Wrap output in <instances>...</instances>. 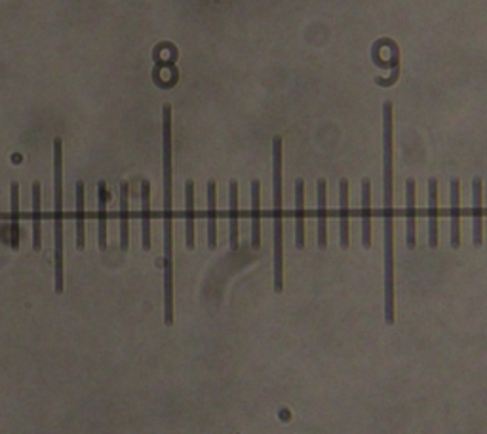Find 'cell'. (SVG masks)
<instances>
[{
  "instance_id": "7402d4cb",
  "label": "cell",
  "mask_w": 487,
  "mask_h": 434,
  "mask_svg": "<svg viewBox=\"0 0 487 434\" xmlns=\"http://www.w3.org/2000/svg\"><path fill=\"white\" fill-rule=\"evenodd\" d=\"M84 181H77V248L84 250L86 231H84Z\"/></svg>"
},
{
  "instance_id": "ba28073f",
  "label": "cell",
  "mask_w": 487,
  "mask_h": 434,
  "mask_svg": "<svg viewBox=\"0 0 487 434\" xmlns=\"http://www.w3.org/2000/svg\"><path fill=\"white\" fill-rule=\"evenodd\" d=\"M295 246L305 248V181H295Z\"/></svg>"
},
{
  "instance_id": "6da1fadb",
  "label": "cell",
  "mask_w": 487,
  "mask_h": 434,
  "mask_svg": "<svg viewBox=\"0 0 487 434\" xmlns=\"http://www.w3.org/2000/svg\"><path fill=\"white\" fill-rule=\"evenodd\" d=\"M392 103L383 105V231H384V322L396 324L394 290V164H392Z\"/></svg>"
},
{
  "instance_id": "5bb4252c",
  "label": "cell",
  "mask_w": 487,
  "mask_h": 434,
  "mask_svg": "<svg viewBox=\"0 0 487 434\" xmlns=\"http://www.w3.org/2000/svg\"><path fill=\"white\" fill-rule=\"evenodd\" d=\"M362 246L371 248V181L362 179Z\"/></svg>"
},
{
  "instance_id": "ac0fdd59",
  "label": "cell",
  "mask_w": 487,
  "mask_h": 434,
  "mask_svg": "<svg viewBox=\"0 0 487 434\" xmlns=\"http://www.w3.org/2000/svg\"><path fill=\"white\" fill-rule=\"evenodd\" d=\"M339 216H341V248L348 250L350 246V210H348V179H341L339 181Z\"/></svg>"
},
{
  "instance_id": "e0dca14e",
  "label": "cell",
  "mask_w": 487,
  "mask_h": 434,
  "mask_svg": "<svg viewBox=\"0 0 487 434\" xmlns=\"http://www.w3.org/2000/svg\"><path fill=\"white\" fill-rule=\"evenodd\" d=\"M318 248L326 250L327 248V211H326V198H327V183L326 179H318Z\"/></svg>"
},
{
  "instance_id": "d6986e66",
  "label": "cell",
  "mask_w": 487,
  "mask_h": 434,
  "mask_svg": "<svg viewBox=\"0 0 487 434\" xmlns=\"http://www.w3.org/2000/svg\"><path fill=\"white\" fill-rule=\"evenodd\" d=\"M98 217H99V250L105 252L107 250V200L111 198L109 190H107V183L99 181L98 185Z\"/></svg>"
},
{
  "instance_id": "7c38bea8",
  "label": "cell",
  "mask_w": 487,
  "mask_h": 434,
  "mask_svg": "<svg viewBox=\"0 0 487 434\" xmlns=\"http://www.w3.org/2000/svg\"><path fill=\"white\" fill-rule=\"evenodd\" d=\"M251 246H261V183L251 181Z\"/></svg>"
},
{
  "instance_id": "30bf717a",
  "label": "cell",
  "mask_w": 487,
  "mask_h": 434,
  "mask_svg": "<svg viewBox=\"0 0 487 434\" xmlns=\"http://www.w3.org/2000/svg\"><path fill=\"white\" fill-rule=\"evenodd\" d=\"M130 248V183L120 185V250Z\"/></svg>"
},
{
  "instance_id": "ffe728a7",
  "label": "cell",
  "mask_w": 487,
  "mask_h": 434,
  "mask_svg": "<svg viewBox=\"0 0 487 434\" xmlns=\"http://www.w3.org/2000/svg\"><path fill=\"white\" fill-rule=\"evenodd\" d=\"M33 250H42V210H40V183H33Z\"/></svg>"
},
{
  "instance_id": "603a6c76",
  "label": "cell",
  "mask_w": 487,
  "mask_h": 434,
  "mask_svg": "<svg viewBox=\"0 0 487 434\" xmlns=\"http://www.w3.org/2000/svg\"><path fill=\"white\" fill-rule=\"evenodd\" d=\"M0 239H2V242L4 244H10V231H8V223H4L2 227H0Z\"/></svg>"
},
{
  "instance_id": "5b68a950",
  "label": "cell",
  "mask_w": 487,
  "mask_h": 434,
  "mask_svg": "<svg viewBox=\"0 0 487 434\" xmlns=\"http://www.w3.org/2000/svg\"><path fill=\"white\" fill-rule=\"evenodd\" d=\"M415 179L405 181V246L413 250L417 246V219H415Z\"/></svg>"
},
{
  "instance_id": "9a60e30c",
  "label": "cell",
  "mask_w": 487,
  "mask_h": 434,
  "mask_svg": "<svg viewBox=\"0 0 487 434\" xmlns=\"http://www.w3.org/2000/svg\"><path fill=\"white\" fill-rule=\"evenodd\" d=\"M229 244L230 250H238V181L229 183Z\"/></svg>"
},
{
  "instance_id": "4fadbf2b",
  "label": "cell",
  "mask_w": 487,
  "mask_h": 434,
  "mask_svg": "<svg viewBox=\"0 0 487 434\" xmlns=\"http://www.w3.org/2000/svg\"><path fill=\"white\" fill-rule=\"evenodd\" d=\"M141 221H143V232H141V242L143 250H151V183L143 179L141 181Z\"/></svg>"
},
{
  "instance_id": "8992f818",
  "label": "cell",
  "mask_w": 487,
  "mask_h": 434,
  "mask_svg": "<svg viewBox=\"0 0 487 434\" xmlns=\"http://www.w3.org/2000/svg\"><path fill=\"white\" fill-rule=\"evenodd\" d=\"M481 195H484V181L481 177L472 179V244L480 248L484 242V206H481Z\"/></svg>"
},
{
  "instance_id": "44dd1931",
  "label": "cell",
  "mask_w": 487,
  "mask_h": 434,
  "mask_svg": "<svg viewBox=\"0 0 487 434\" xmlns=\"http://www.w3.org/2000/svg\"><path fill=\"white\" fill-rule=\"evenodd\" d=\"M12 211H10V246L20 248V183H12Z\"/></svg>"
},
{
  "instance_id": "52a82bcc",
  "label": "cell",
  "mask_w": 487,
  "mask_h": 434,
  "mask_svg": "<svg viewBox=\"0 0 487 434\" xmlns=\"http://www.w3.org/2000/svg\"><path fill=\"white\" fill-rule=\"evenodd\" d=\"M428 246H438V179H428Z\"/></svg>"
},
{
  "instance_id": "9c48e42d",
  "label": "cell",
  "mask_w": 487,
  "mask_h": 434,
  "mask_svg": "<svg viewBox=\"0 0 487 434\" xmlns=\"http://www.w3.org/2000/svg\"><path fill=\"white\" fill-rule=\"evenodd\" d=\"M185 246L195 248V181L185 183Z\"/></svg>"
},
{
  "instance_id": "3957f363",
  "label": "cell",
  "mask_w": 487,
  "mask_h": 434,
  "mask_svg": "<svg viewBox=\"0 0 487 434\" xmlns=\"http://www.w3.org/2000/svg\"><path fill=\"white\" fill-rule=\"evenodd\" d=\"M282 137L272 140V242H274V292L284 290V227H282Z\"/></svg>"
},
{
  "instance_id": "2e32d148",
  "label": "cell",
  "mask_w": 487,
  "mask_h": 434,
  "mask_svg": "<svg viewBox=\"0 0 487 434\" xmlns=\"http://www.w3.org/2000/svg\"><path fill=\"white\" fill-rule=\"evenodd\" d=\"M208 248H217V185L213 179L208 181Z\"/></svg>"
},
{
  "instance_id": "8fae6325",
  "label": "cell",
  "mask_w": 487,
  "mask_h": 434,
  "mask_svg": "<svg viewBox=\"0 0 487 434\" xmlns=\"http://www.w3.org/2000/svg\"><path fill=\"white\" fill-rule=\"evenodd\" d=\"M451 248L459 250L460 246V181L457 177L451 179Z\"/></svg>"
},
{
  "instance_id": "277c9868",
  "label": "cell",
  "mask_w": 487,
  "mask_h": 434,
  "mask_svg": "<svg viewBox=\"0 0 487 434\" xmlns=\"http://www.w3.org/2000/svg\"><path fill=\"white\" fill-rule=\"evenodd\" d=\"M54 242H56V294H63V141L54 140Z\"/></svg>"
},
{
  "instance_id": "7a4b0ae2",
  "label": "cell",
  "mask_w": 487,
  "mask_h": 434,
  "mask_svg": "<svg viewBox=\"0 0 487 434\" xmlns=\"http://www.w3.org/2000/svg\"><path fill=\"white\" fill-rule=\"evenodd\" d=\"M162 168H164V324L174 326V164L172 105L162 107Z\"/></svg>"
}]
</instances>
